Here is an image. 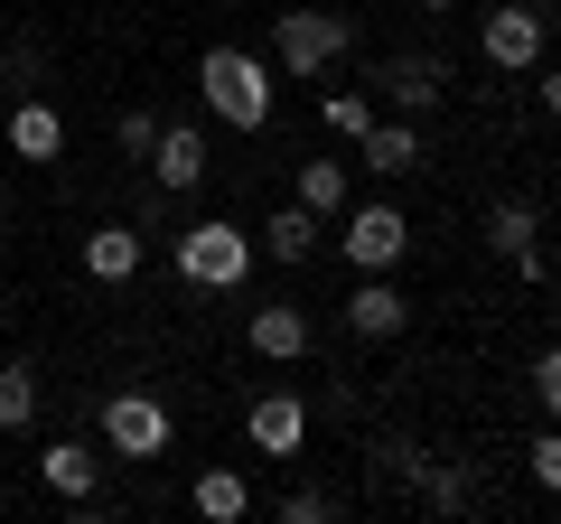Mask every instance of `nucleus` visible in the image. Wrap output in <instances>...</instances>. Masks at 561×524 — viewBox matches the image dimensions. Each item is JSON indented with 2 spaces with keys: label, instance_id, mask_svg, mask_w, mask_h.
Returning a JSON list of instances; mask_svg holds the SVG:
<instances>
[{
  "label": "nucleus",
  "instance_id": "21",
  "mask_svg": "<svg viewBox=\"0 0 561 524\" xmlns=\"http://www.w3.org/2000/svg\"><path fill=\"white\" fill-rule=\"evenodd\" d=\"M421 497H431V505H440V515H459V505H478V478H468V468H440V459H421Z\"/></svg>",
  "mask_w": 561,
  "mask_h": 524
},
{
  "label": "nucleus",
  "instance_id": "23",
  "mask_svg": "<svg viewBox=\"0 0 561 524\" xmlns=\"http://www.w3.org/2000/svg\"><path fill=\"white\" fill-rule=\"evenodd\" d=\"M524 468H534V487H542V497H561V431H534Z\"/></svg>",
  "mask_w": 561,
  "mask_h": 524
},
{
  "label": "nucleus",
  "instance_id": "5",
  "mask_svg": "<svg viewBox=\"0 0 561 524\" xmlns=\"http://www.w3.org/2000/svg\"><path fill=\"white\" fill-rule=\"evenodd\" d=\"M103 449H113V459H160V449H169V403H160V394H140V384L103 394Z\"/></svg>",
  "mask_w": 561,
  "mask_h": 524
},
{
  "label": "nucleus",
  "instance_id": "4",
  "mask_svg": "<svg viewBox=\"0 0 561 524\" xmlns=\"http://www.w3.org/2000/svg\"><path fill=\"white\" fill-rule=\"evenodd\" d=\"M337 253L356 262V272H393V262L412 253V216H402L393 197H375V206H346V216H337Z\"/></svg>",
  "mask_w": 561,
  "mask_h": 524
},
{
  "label": "nucleus",
  "instance_id": "3",
  "mask_svg": "<svg viewBox=\"0 0 561 524\" xmlns=\"http://www.w3.org/2000/svg\"><path fill=\"white\" fill-rule=\"evenodd\" d=\"M253 262H262V243L243 235L234 216H206V225L179 235V282L187 291H243V282H253Z\"/></svg>",
  "mask_w": 561,
  "mask_h": 524
},
{
  "label": "nucleus",
  "instance_id": "2",
  "mask_svg": "<svg viewBox=\"0 0 561 524\" xmlns=\"http://www.w3.org/2000/svg\"><path fill=\"white\" fill-rule=\"evenodd\" d=\"M346 47H356V20L346 10H272V76L319 84Z\"/></svg>",
  "mask_w": 561,
  "mask_h": 524
},
{
  "label": "nucleus",
  "instance_id": "6",
  "mask_svg": "<svg viewBox=\"0 0 561 524\" xmlns=\"http://www.w3.org/2000/svg\"><path fill=\"white\" fill-rule=\"evenodd\" d=\"M440 94H449V66L421 57V47H402V57L375 66V103H393V113H431Z\"/></svg>",
  "mask_w": 561,
  "mask_h": 524
},
{
  "label": "nucleus",
  "instance_id": "9",
  "mask_svg": "<svg viewBox=\"0 0 561 524\" xmlns=\"http://www.w3.org/2000/svg\"><path fill=\"white\" fill-rule=\"evenodd\" d=\"M150 179H160L169 197H187V187L206 179V132H197V122H160V141H150Z\"/></svg>",
  "mask_w": 561,
  "mask_h": 524
},
{
  "label": "nucleus",
  "instance_id": "12",
  "mask_svg": "<svg viewBox=\"0 0 561 524\" xmlns=\"http://www.w3.org/2000/svg\"><path fill=\"white\" fill-rule=\"evenodd\" d=\"M346 328H356V338H402V328H412V300L393 291V272H365V282H356Z\"/></svg>",
  "mask_w": 561,
  "mask_h": 524
},
{
  "label": "nucleus",
  "instance_id": "1",
  "mask_svg": "<svg viewBox=\"0 0 561 524\" xmlns=\"http://www.w3.org/2000/svg\"><path fill=\"white\" fill-rule=\"evenodd\" d=\"M272 84H280L272 57H253V47H206L197 57V94L225 132H262L272 122Z\"/></svg>",
  "mask_w": 561,
  "mask_h": 524
},
{
  "label": "nucleus",
  "instance_id": "11",
  "mask_svg": "<svg viewBox=\"0 0 561 524\" xmlns=\"http://www.w3.org/2000/svg\"><path fill=\"white\" fill-rule=\"evenodd\" d=\"M478 47H486V66H505V76H524V66L542 57V10H486Z\"/></svg>",
  "mask_w": 561,
  "mask_h": 524
},
{
  "label": "nucleus",
  "instance_id": "29",
  "mask_svg": "<svg viewBox=\"0 0 561 524\" xmlns=\"http://www.w3.org/2000/svg\"><path fill=\"white\" fill-rule=\"evenodd\" d=\"M552 29H561V0H552Z\"/></svg>",
  "mask_w": 561,
  "mask_h": 524
},
{
  "label": "nucleus",
  "instance_id": "7",
  "mask_svg": "<svg viewBox=\"0 0 561 524\" xmlns=\"http://www.w3.org/2000/svg\"><path fill=\"white\" fill-rule=\"evenodd\" d=\"M243 441H253L262 459H290V449L309 441V403H300V394H253V412H243Z\"/></svg>",
  "mask_w": 561,
  "mask_h": 524
},
{
  "label": "nucleus",
  "instance_id": "15",
  "mask_svg": "<svg viewBox=\"0 0 561 524\" xmlns=\"http://www.w3.org/2000/svg\"><path fill=\"white\" fill-rule=\"evenodd\" d=\"M319 235H328V216H309L300 197L280 206V216H262V225H253V243H262L272 262H309V253H319Z\"/></svg>",
  "mask_w": 561,
  "mask_h": 524
},
{
  "label": "nucleus",
  "instance_id": "8",
  "mask_svg": "<svg viewBox=\"0 0 561 524\" xmlns=\"http://www.w3.org/2000/svg\"><path fill=\"white\" fill-rule=\"evenodd\" d=\"M0 141L38 169V160H57V150H66V113L47 94H20V103H10V122H0Z\"/></svg>",
  "mask_w": 561,
  "mask_h": 524
},
{
  "label": "nucleus",
  "instance_id": "19",
  "mask_svg": "<svg viewBox=\"0 0 561 524\" xmlns=\"http://www.w3.org/2000/svg\"><path fill=\"white\" fill-rule=\"evenodd\" d=\"M290 197H300L309 216H328V225H337V216H346V160H300Z\"/></svg>",
  "mask_w": 561,
  "mask_h": 524
},
{
  "label": "nucleus",
  "instance_id": "10",
  "mask_svg": "<svg viewBox=\"0 0 561 524\" xmlns=\"http://www.w3.org/2000/svg\"><path fill=\"white\" fill-rule=\"evenodd\" d=\"M309 338H319V328H309V309H290V300H262L253 319H243V346H253V356H272V365L309 356Z\"/></svg>",
  "mask_w": 561,
  "mask_h": 524
},
{
  "label": "nucleus",
  "instance_id": "22",
  "mask_svg": "<svg viewBox=\"0 0 561 524\" xmlns=\"http://www.w3.org/2000/svg\"><path fill=\"white\" fill-rule=\"evenodd\" d=\"M375 113H383V103H375V94H328V132H337V141H346V150H356V141H365V132H375Z\"/></svg>",
  "mask_w": 561,
  "mask_h": 524
},
{
  "label": "nucleus",
  "instance_id": "17",
  "mask_svg": "<svg viewBox=\"0 0 561 524\" xmlns=\"http://www.w3.org/2000/svg\"><path fill=\"white\" fill-rule=\"evenodd\" d=\"M84 272H94L103 291L140 282V235H131V225H94V235H84Z\"/></svg>",
  "mask_w": 561,
  "mask_h": 524
},
{
  "label": "nucleus",
  "instance_id": "13",
  "mask_svg": "<svg viewBox=\"0 0 561 524\" xmlns=\"http://www.w3.org/2000/svg\"><path fill=\"white\" fill-rule=\"evenodd\" d=\"M356 160L375 169V179H412V169H421V132H412V113H375V132L356 141Z\"/></svg>",
  "mask_w": 561,
  "mask_h": 524
},
{
  "label": "nucleus",
  "instance_id": "27",
  "mask_svg": "<svg viewBox=\"0 0 561 524\" xmlns=\"http://www.w3.org/2000/svg\"><path fill=\"white\" fill-rule=\"evenodd\" d=\"M542 113H552V122H561V76H542Z\"/></svg>",
  "mask_w": 561,
  "mask_h": 524
},
{
  "label": "nucleus",
  "instance_id": "14",
  "mask_svg": "<svg viewBox=\"0 0 561 524\" xmlns=\"http://www.w3.org/2000/svg\"><path fill=\"white\" fill-rule=\"evenodd\" d=\"M38 478L57 487L66 505H94V487H103V459H94L84 441H47V449H38Z\"/></svg>",
  "mask_w": 561,
  "mask_h": 524
},
{
  "label": "nucleus",
  "instance_id": "16",
  "mask_svg": "<svg viewBox=\"0 0 561 524\" xmlns=\"http://www.w3.org/2000/svg\"><path fill=\"white\" fill-rule=\"evenodd\" d=\"M478 235H486V253H496V262H515V253H534V243H542V206L534 197H496Z\"/></svg>",
  "mask_w": 561,
  "mask_h": 524
},
{
  "label": "nucleus",
  "instance_id": "26",
  "mask_svg": "<svg viewBox=\"0 0 561 524\" xmlns=\"http://www.w3.org/2000/svg\"><path fill=\"white\" fill-rule=\"evenodd\" d=\"M280 515H290V524H319L328 497H319V487H290V497H280Z\"/></svg>",
  "mask_w": 561,
  "mask_h": 524
},
{
  "label": "nucleus",
  "instance_id": "28",
  "mask_svg": "<svg viewBox=\"0 0 561 524\" xmlns=\"http://www.w3.org/2000/svg\"><path fill=\"white\" fill-rule=\"evenodd\" d=\"M421 10H459V0H421Z\"/></svg>",
  "mask_w": 561,
  "mask_h": 524
},
{
  "label": "nucleus",
  "instance_id": "18",
  "mask_svg": "<svg viewBox=\"0 0 561 524\" xmlns=\"http://www.w3.org/2000/svg\"><path fill=\"white\" fill-rule=\"evenodd\" d=\"M187 505H197L206 524H243L253 515V478H243V468H206V478L187 487Z\"/></svg>",
  "mask_w": 561,
  "mask_h": 524
},
{
  "label": "nucleus",
  "instance_id": "25",
  "mask_svg": "<svg viewBox=\"0 0 561 524\" xmlns=\"http://www.w3.org/2000/svg\"><path fill=\"white\" fill-rule=\"evenodd\" d=\"M534 403L561 422V346H542V356H534Z\"/></svg>",
  "mask_w": 561,
  "mask_h": 524
},
{
  "label": "nucleus",
  "instance_id": "20",
  "mask_svg": "<svg viewBox=\"0 0 561 524\" xmlns=\"http://www.w3.org/2000/svg\"><path fill=\"white\" fill-rule=\"evenodd\" d=\"M38 422V365H0V431Z\"/></svg>",
  "mask_w": 561,
  "mask_h": 524
},
{
  "label": "nucleus",
  "instance_id": "24",
  "mask_svg": "<svg viewBox=\"0 0 561 524\" xmlns=\"http://www.w3.org/2000/svg\"><path fill=\"white\" fill-rule=\"evenodd\" d=\"M113 141L131 150V160H150V141H160V113H140V103H131V113H113Z\"/></svg>",
  "mask_w": 561,
  "mask_h": 524
}]
</instances>
